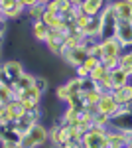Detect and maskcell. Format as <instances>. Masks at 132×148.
<instances>
[{
	"mask_svg": "<svg viewBox=\"0 0 132 148\" xmlns=\"http://www.w3.org/2000/svg\"><path fill=\"white\" fill-rule=\"evenodd\" d=\"M124 51V47L118 44L116 38H109V40H99V44L95 46V49L91 51L93 56H97L101 59V63L107 69L118 67V57Z\"/></svg>",
	"mask_w": 132,
	"mask_h": 148,
	"instance_id": "6da1fadb",
	"label": "cell"
},
{
	"mask_svg": "<svg viewBox=\"0 0 132 148\" xmlns=\"http://www.w3.org/2000/svg\"><path fill=\"white\" fill-rule=\"evenodd\" d=\"M47 144H49V128L44 123H36L26 134H22L24 148H44Z\"/></svg>",
	"mask_w": 132,
	"mask_h": 148,
	"instance_id": "7a4b0ae2",
	"label": "cell"
},
{
	"mask_svg": "<svg viewBox=\"0 0 132 148\" xmlns=\"http://www.w3.org/2000/svg\"><path fill=\"white\" fill-rule=\"evenodd\" d=\"M24 71V65L22 61H16V59H10V61H4V63H0V85H6V87H10L18 81V77L22 75Z\"/></svg>",
	"mask_w": 132,
	"mask_h": 148,
	"instance_id": "3957f363",
	"label": "cell"
},
{
	"mask_svg": "<svg viewBox=\"0 0 132 148\" xmlns=\"http://www.w3.org/2000/svg\"><path fill=\"white\" fill-rule=\"evenodd\" d=\"M101 16V34L99 40H109V38H114V32H116V24H118V18L112 10V4H107L103 12L99 14Z\"/></svg>",
	"mask_w": 132,
	"mask_h": 148,
	"instance_id": "277c9868",
	"label": "cell"
},
{
	"mask_svg": "<svg viewBox=\"0 0 132 148\" xmlns=\"http://www.w3.org/2000/svg\"><path fill=\"white\" fill-rule=\"evenodd\" d=\"M107 130L103 126H91L81 136L83 148H107Z\"/></svg>",
	"mask_w": 132,
	"mask_h": 148,
	"instance_id": "5b68a950",
	"label": "cell"
},
{
	"mask_svg": "<svg viewBox=\"0 0 132 148\" xmlns=\"http://www.w3.org/2000/svg\"><path fill=\"white\" fill-rule=\"evenodd\" d=\"M36 123H42V109H40V107L30 109V111H24V114L18 116L12 125H14V128H16V132L22 136V134H26Z\"/></svg>",
	"mask_w": 132,
	"mask_h": 148,
	"instance_id": "8992f818",
	"label": "cell"
},
{
	"mask_svg": "<svg viewBox=\"0 0 132 148\" xmlns=\"http://www.w3.org/2000/svg\"><path fill=\"white\" fill-rule=\"evenodd\" d=\"M77 28L83 32L87 38H99L101 34V16H87V14H79L77 18Z\"/></svg>",
	"mask_w": 132,
	"mask_h": 148,
	"instance_id": "52a82bcc",
	"label": "cell"
},
{
	"mask_svg": "<svg viewBox=\"0 0 132 148\" xmlns=\"http://www.w3.org/2000/svg\"><path fill=\"white\" fill-rule=\"evenodd\" d=\"M110 128H116L120 132H132V111L128 107H120L116 114L110 116Z\"/></svg>",
	"mask_w": 132,
	"mask_h": 148,
	"instance_id": "ba28073f",
	"label": "cell"
},
{
	"mask_svg": "<svg viewBox=\"0 0 132 148\" xmlns=\"http://www.w3.org/2000/svg\"><path fill=\"white\" fill-rule=\"evenodd\" d=\"M65 30L63 28H53V30H49V34L45 38V47L55 53V56H59L61 51H63V46H65Z\"/></svg>",
	"mask_w": 132,
	"mask_h": 148,
	"instance_id": "9c48e42d",
	"label": "cell"
},
{
	"mask_svg": "<svg viewBox=\"0 0 132 148\" xmlns=\"http://www.w3.org/2000/svg\"><path fill=\"white\" fill-rule=\"evenodd\" d=\"M87 56H89L87 49H85L83 46H77V47H71V49H65L59 57L65 61L67 65H71V67L75 69L77 65H83V61L87 59Z\"/></svg>",
	"mask_w": 132,
	"mask_h": 148,
	"instance_id": "30bf717a",
	"label": "cell"
},
{
	"mask_svg": "<svg viewBox=\"0 0 132 148\" xmlns=\"http://www.w3.org/2000/svg\"><path fill=\"white\" fill-rule=\"evenodd\" d=\"M42 97H44V93L40 91L36 85H32L30 89H26L22 95H18L16 99L24 105V109L26 111H30V109H36V107H40V103H42Z\"/></svg>",
	"mask_w": 132,
	"mask_h": 148,
	"instance_id": "8fae6325",
	"label": "cell"
},
{
	"mask_svg": "<svg viewBox=\"0 0 132 148\" xmlns=\"http://www.w3.org/2000/svg\"><path fill=\"white\" fill-rule=\"evenodd\" d=\"M114 38L118 40V44L124 49L126 47H132V20H118Z\"/></svg>",
	"mask_w": 132,
	"mask_h": 148,
	"instance_id": "7c38bea8",
	"label": "cell"
},
{
	"mask_svg": "<svg viewBox=\"0 0 132 148\" xmlns=\"http://www.w3.org/2000/svg\"><path fill=\"white\" fill-rule=\"evenodd\" d=\"M0 12H2V16L6 20H16L26 10H24V6L18 0H0Z\"/></svg>",
	"mask_w": 132,
	"mask_h": 148,
	"instance_id": "4fadbf2b",
	"label": "cell"
},
{
	"mask_svg": "<svg viewBox=\"0 0 132 148\" xmlns=\"http://www.w3.org/2000/svg\"><path fill=\"white\" fill-rule=\"evenodd\" d=\"M118 109H120V107H118V103L114 101V97H112L110 93H103V95H101V99H99V103H97V107H95V111L107 114V116L116 114Z\"/></svg>",
	"mask_w": 132,
	"mask_h": 148,
	"instance_id": "5bb4252c",
	"label": "cell"
},
{
	"mask_svg": "<svg viewBox=\"0 0 132 148\" xmlns=\"http://www.w3.org/2000/svg\"><path fill=\"white\" fill-rule=\"evenodd\" d=\"M128 146V134L116 128L107 130V148H126Z\"/></svg>",
	"mask_w": 132,
	"mask_h": 148,
	"instance_id": "9a60e30c",
	"label": "cell"
},
{
	"mask_svg": "<svg viewBox=\"0 0 132 148\" xmlns=\"http://www.w3.org/2000/svg\"><path fill=\"white\" fill-rule=\"evenodd\" d=\"M110 95L114 97V101L118 103V107H126V105H130V103H132V81H128V83L122 85V87L112 89Z\"/></svg>",
	"mask_w": 132,
	"mask_h": 148,
	"instance_id": "2e32d148",
	"label": "cell"
},
{
	"mask_svg": "<svg viewBox=\"0 0 132 148\" xmlns=\"http://www.w3.org/2000/svg\"><path fill=\"white\" fill-rule=\"evenodd\" d=\"M24 111H26V109H24L22 103L18 101V99H12L10 103L4 105V121H6V123H14L18 116L24 114Z\"/></svg>",
	"mask_w": 132,
	"mask_h": 148,
	"instance_id": "e0dca14e",
	"label": "cell"
},
{
	"mask_svg": "<svg viewBox=\"0 0 132 148\" xmlns=\"http://www.w3.org/2000/svg\"><path fill=\"white\" fill-rule=\"evenodd\" d=\"M34 81H36V75H32V73H28V71H24L22 75L18 77V81L12 85V93H14V99L18 97V95H22L26 89H30L34 85Z\"/></svg>",
	"mask_w": 132,
	"mask_h": 148,
	"instance_id": "ac0fdd59",
	"label": "cell"
},
{
	"mask_svg": "<svg viewBox=\"0 0 132 148\" xmlns=\"http://www.w3.org/2000/svg\"><path fill=\"white\" fill-rule=\"evenodd\" d=\"M110 4H112V10H114L118 20H132V2H128V0H114Z\"/></svg>",
	"mask_w": 132,
	"mask_h": 148,
	"instance_id": "d6986e66",
	"label": "cell"
},
{
	"mask_svg": "<svg viewBox=\"0 0 132 148\" xmlns=\"http://www.w3.org/2000/svg\"><path fill=\"white\" fill-rule=\"evenodd\" d=\"M0 142H22V136L12 123H0Z\"/></svg>",
	"mask_w": 132,
	"mask_h": 148,
	"instance_id": "ffe728a7",
	"label": "cell"
},
{
	"mask_svg": "<svg viewBox=\"0 0 132 148\" xmlns=\"http://www.w3.org/2000/svg\"><path fill=\"white\" fill-rule=\"evenodd\" d=\"M107 4H109V0H85L81 4V12L87 16H99Z\"/></svg>",
	"mask_w": 132,
	"mask_h": 148,
	"instance_id": "44dd1931",
	"label": "cell"
},
{
	"mask_svg": "<svg viewBox=\"0 0 132 148\" xmlns=\"http://www.w3.org/2000/svg\"><path fill=\"white\" fill-rule=\"evenodd\" d=\"M109 77H110V83H112V89H116V87H122V85H126L128 81H132V77L120 67H114V69H109Z\"/></svg>",
	"mask_w": 132,
	"mask_h": 148,
	"instance_id": "7402d4cb",
	"label": "cell"
},
{
	"mask_svg": "<svg viewBox=\"0 0 132 148\" xmlns=\"http://www.w3.org/2000/svg\"><path fill=\"white\" fill-rule=\"evenodd\" d=\"M71 8H73V4H71L69 0H49V2L45 4V10L53 12V14L61 16V18H63Z\"/></svg>",
	"mask_w": 132,
	"mask_h": 148,
	"instance_id": "603a6c76",
	"label": "cell"
},
{
	"mask_svg": "<svg viewBox=\"0 0 132 148\" xmlns=\"http://www.w3.org/2000/svg\"><path fill=\"white\" fill-rule=\"evenodd\" d=\"M30 32H32V36L38 40V42H42L44 44L45 38H47V34H49V26L40 18V20H32V28H30Z\"/></svg>",
	"mask_w": 132,
	"mask_h": 148,
	"instance_id": "cb8c5ba5",
	"label": "cell"
},
{
	"mask_svg": "<svg viewBox=\"0 0 132 148\" xmlns=\"http://www.w3.org/2000/svg\"><path fill=\"white\" fill-rule=\"evenodd\" d=\"M118 67L124 69V71L132 77V47L130 49H124V51L120 53V57H118Z\"/></svg>",
	"mask_w": 132,
	"mask_h": 148,
	"instance_id": "d4e9b609",
	"label": "cell"
},
{
	"mask_svg": "<svg viewBox=\"0 0 132 148\" xmlns=\"http://www.w3.org/2000/svg\"><path fill=\"white\" fill-rule=\"evenodd\" d=\"M44 12H45V4H40V2H36L34 6H30L28 10L24 12L26 16H30V20H40L42 16H44Z\"/></svg>",
	"mask_w": 132,
	"mask_h": 148,
	"instance_id": "484cf974",
	"label": "cell"
},
{
	"mask_svg": "<svg viewBox=\"0 0 132 148\" xmlns=\"http://www.w3.org/2000/svg\"><path fill=\"white\" fill-rule=\"evenodd\" d=\"M93 126H103V128H110V116L93 111Z\"/></svg>",
	"mask_w": 132,
	"mask_h": 148,
	"instance_id": "4316f807",
	"label": "cell"
},
{
	"mask_svg": "<svg viewBox=\"0 0 132 148\" xmlns=\"http://www.w3.org/2000/svg\"><path fill=\"white\" fill-rule=\"evenodd\" d=\"M107 73H109V69L105 67L103 63H99L97 67H95V69H93V71H91V73H89V77H91V79L95 81V83H99V81L103 79V77H105Z\"/></svg>",
	"mask_w": 132,
	"mask_h": 148,
	"instance_id": "83f0119b",
	"label": "cell"
},
{
	"mask_svg": "<svg viewBox=\"0 0 132 148\" xmlns=\"http://www.w3.org/2000/svg\"><path fill=\"white\" fill-rule=\"evenodd\" d=\"M12 99H14L12 89H10V87H6V85H0V103L6 105V103H10Z\"/></svg>",
	"mask_w": 132,
	"mask_h": 148,
	"instance_id": "f1b7e54d",
	"label": "cell"
},
{
	"mask_svg": "<svg viewBox=\"0 0 132 148\" xmlns=\"http://www.w3.org/2000/svg\"><path fill=\"white\" fill-rule=\"evenodd\" d=\"M34 85L40 89L42 93H45L47 89H49V81H47V77H42V75H36V81H34Z\"/></svg>",
	"mask_w": 132,
	"mask_h": 148,
	"instance_id": "f546056e",
	"label": "cell"
},
{
	"mask_svg": "<svg viewBox=\"0 0 132 148\" xmlns=\"http://www.w3.org/2000/svg\"><path fill=\"white\" fill-rule=\"evenodd\" d=\"M99 63H101V59H99L97 56H93V53H89V56H87V59L83 61V65H85V67H87L89 71H93V69L97 67Z\"/></svg>",
	"mask_w": 132,
	"mask_h": 148,
	"instance_id": "4dcf8cb0",
	"label": "cell"
},
{
	"mask_svg": "<svg viewBox=\"0 0 132 148\" xmlns=\"http://www.w3.org/2000/svg\"><path fill=\"white\" fill-rule=\"evenodd\" d=\"M59 148H83V142H81V138H71V140L63 142Z\"/></svg>",
	"mask_w": 132,
	"mask_h": 148,
	"instance_id": "1f68e13d",
	"label": "cell"
},
{
	"mask_svg": "<svg viewBox=\"0 0 132 148\" xmlns=\"http://www.w3.org/2000/svg\"><path fill=\"white\" fill-rule=\"evenodd\" d=\"M89 73H91V71H89L85 65H77V67H75V75H77V77H81V79L89 77Z\"/></svg>",
	"mask_w": 132,
	"mask_h": 148,
	"instance_id": "d6a6232c",
	"label": "cell"
},
{
	"mask_svg": "<svg viewBox=\"0 0 132 148\" xmlns=\"http://www.w3.org/2000/svg\"><path fill=\"white\" fill-rule=\"evenodd\" d=\"M6 18L2 16V12H0V38H4V34H6Z\"/></svg>",
	"mask_w": 132,
	"mask_h": 148,
	"instance_id": "836d02e7",
	"label": "cell"
},
{
	"mask_svg": "<svg viewBox=\"0 0 132 148\" xmlns=\"http://www.w3.org/2000/svg\"><path fill=\"white\" fill-rule=\"evenodd\" d=\"M0 148H24L22 142H0Z\"/></svg>",
	"mask_w": 132,
	"mask_h": 148,
	"instance_id": "e575fe53",
	"label": "cell"
},
{
	"mask_svg": "<svg viewBox=\"0 0 132 148\" xmlns=\"http://www.w3.org/2000/svg\"><path fill=\"white\" fill-rule=\"evenodd\" d=\"M18 2H20V4L24 6V10H28V8H30V6H34L38 0H18Z\"/></svg>",
	"mask_w": 132,
	"mask_h": 148,
	"instance_id": "d590c367",
	"label": "cell"
},
{
	"mask_svg": "<svg viewBox=\"0 0 132 148\" xmlns=\"http://www.w3.org/2000/svg\"><path fill=\"white\" fill-rule=\"evenodd\" d=\"M0 123H6L4 121V105L2 103H0Z\"/></svg>",
	"mask_w": 132,
	"mask_h": 148,
	"instance_id": "8d00e7d4",
	"label": "cell"
},
{
	"mask_svg": "<svg viewBox=\"0 0 132 148\" xmlns=\"http://www.w3.org/2000/svg\"><path fill=\"white\" fill-rule=\"evenodd\" d=\"M69 2H71V4H73V6H79V8H81V4H83V2H85V0H69Z\"/></svg>",
	"mask_w": 132,
	"mask_h": 148,
	"instance_id": "74e56055",
	"label": "cell"
},
{
	"mask_svg": "<svg viewBox=\"0 0 132 148\" xmlns=\"http://www.w3.org/2000/svg\"><path fill=\"white\" fill-rule=\"evenodd\" d=\"M128 146L132 148V132H128Z\"/></svg>",
	"mask_w": 132,
	"mask_h": 148,
	"instance_id": "f35d334b",
	"label": "cell"
},
{
	"mask_svg": "<svg viewBox=\"0 0 132 148\" xmlns=\"http://www.w3.org/2000/svg\"><path fill=\"white\" fill-rule=\"evenodd\" d=\"M0 57H2V47H0Z\"/></svg>",
	"mask_w": 132,
	"mask_h": 148,
	"instance_id": "ab89813d",
	"label": "cell"
},
{
	"mask_svg": "<svg viewBox=\"0 0 132 148\" xmlns=\"http://www.w3.org/2000/svg\"><path fill=\"white\" fill-rule=\"evenodd\" d=\"M128 2H132V0H128Z\"/></svg>",
	"mask_w": 132,
	"mask_h": 148,
	"instance_id": "60d3db41",
	"label": "cell"
}]
</instances>
